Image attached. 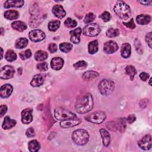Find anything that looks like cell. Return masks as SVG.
Masks as SVG:
<instances>
[{"instance_id": "33", "label": "cell", "mask_w": 152, "mask_h": 152, "mask_svg": "<svg viewBox=\"0 0 152 152\" xmlns=\"http://www.w3.org/2000/svg\"><path fill=\"white\" fill-rule=\"evenodd\" d=\"M60 21L59 20L50 21L48 24V28L51 31H55L58 29L60 26Z\"/></svg>"}, {"instance_id": "48", "label": "cell", "mask_w": 152, "mask_h": 152, "mask_svg": "<svg viewBox=\"0 0 152 152\" xmlns=\"http://www.w3.org/2000/svg\"><path fill=\"white\" fill-rule=\"evenodd\" d=\"M136 119V117L134 115L132 114V115H129L127 118L126 119V121L129 124H131L132 123H133Z\"/></svg>"}, {"instance_id": "38", "label": "cell", "mask_w": 152, "mask_h": 152, "mask_svg": "<svg viewBox=\"0 0 152 152\" xmlns=\"http://www.w3.org/2000/svg\"><path fill=\"white\" fill-rule=\"evenodd\" d=\"M19 55H20V57L21 59L23 60H25V59H27L28 58H29L30 57H31V52L30 50V49H27L24 51H23V52H21L20 53H19Z\"/></svg>"}, {"instance_id": "15", "label": "cell", "mask_w": 152, "mask_h": 152, "mask_svg": "<svg viewBox=\"0 0 152 152\" xmlns=\"http://www.w3.org/2000/svg\"><path fill=\"white\" fill-rule=\"evenodd\" d=\"M13 90L12 86L10 84H5L1 86L0 89V95L1 97H8L12 93Z\"/></svg>"}, {"instance_id": "5", "label": "cell", "mask_w": 152, "mask_h": 152, "mask_svg": "<svg viewBox=\"0 0 152 152\" xmlns=\"http://www.w3.org/2000/svg\"><path fill=\"white\" fill-rule=\"evenodd\" d=\"M54 116L56 119L61 121L74 119L77 118V115L74 113L62 107H58L55 109Z\"/></svg>"}, {"instance_id": "54", "label": "cell", "mask_w": 152, "mask_h": 152, "mask_svg": "<svg viewBox=\"0 0 152 152\" xmlns=\"http://www.w3.org/2000/svg\"><path fill=\"white\" fill-rule=\"evenodd\" d=\"M151 78H150V82H149V84H150V86H151Z\"/></svg>"}, {"instance_id": "28", "label": "cell", "mask_w": 152, "mask_h": 152, "mask_svg": "<svg viewBox=\"0 0 152 152\" xmlns=\"http://www.w3.org/2000/svg\"><path fill=\"white\" fill-rule=\"evenodd\" d=\"M4 17L8 20L17 19L19 17V14L17 11L8 10L4 12Z\"/></svg>"}, {"instance_id": "13", "label": "cell", "mask_w": 152, "mask_h": 152, "mask_svg": "<svg viewBox=\"0 0 152 152\" xmlns=\"http://www.w3.org/2000/svg\"><path fill=\"white\" fill-rule=\"evenodd\" d=\"M81 122V121L80 119L78 118H74V119H69L67 120L62 121L60 122V126L63 128H67L72 127L76 125H79Z\"/></svg>"}, {"instance_id": "40", "label": "cell", "mask_w": 152, "mask_h": 152, "mask_svg": "<svg viewBox=\"0 0 152 152\" xmlns=\"http://www.w3.org/2000/svg\"><path fill=\"white\" fill-rule=\"evenodd\" d=\"M74 67L75 69H80L86 68L87 66V63L84 61H80L74 64Z\"/></svg>"}, {"instance_id": "9", "label": "cell", "mask_w": 152, "mask_h": 152, "mask_svg": "<svg viewBox=\"0 0 152 152\" xmlns=\"http://www.w3.org/2000/svg\"><path fill=\"white\" fill-rule=\"evenodd\" d=\"M45 33L38 29H35L30 31L28 34V37L30 39L34 42H38L43 40L45 38Z\"/></svg>"}, {"instance_id": "27", "label": "cell", "mask_w": 152, "mask_h": 152, "mask_svg": "<svg viewBox=\"0 0 152 152\" xmlns=\"http://www.w3.org/2000/svg\"><path fill=\"white\" fill-rule=\"evenodd\" d=\"M40 144L36 140H31L28 142V150L31 152L37 151L40 149Z\"/></svg>"}, {"instance_id": "6", "label": "cell", "mask_w": 152, "mask_h": 152, "mask_svg": "<svg viewBox=\"0 0 152 152\" xmlns=\"http://www.w3.org/2000/svg\"><path fill=\"white\" fill-rule=\"evenodd\" d=\"M106 113L103 111H96L85 117V119L91 123L99 124L103 122L106 119Z\"/></svg>"}, {"instance_id": "35", "label": "cell", "mask_w": 152, "mask_h": 152, "mask_svg": "<svg viewBox=\"0 0 152 152\" xmlns=\"http://www.w3.org/2000/svg\"><path fill=\"white\" fill-rule=\"evenodd\" d=\"M72 48V45H71V43H62L59 45V49L60 50L65 53H67L69 52V51L71 50Z\"/></svg>"}, {"instance_id": "50", "label": "cell", "mask_w": 152, "mask_h": 152, "mask_svg": "<svg viewBox=\"0 0 152 152\" xmlns=\"http://www.w3.org/2000/svg\"><path fill=\"white\" fill-rule=\"evenodd\" d=\"M147 101L148 100H147V99H142V100H141L140 101V107L141 108H142V109L145 108L147 106Z\"/></svg>"}, {"instance_id": "36", "label": "cell", "mask_w": 152, "mask_h": 152, "mask_svg": "<svg viewBox=\"0 0 152 152\" xmlns=\"http://www.w3.org/2000/svg\"><path fill=\"white\" fill-rule=\"evenodd\" d=\"M106 36L109 37H113L119 34V30L118 28H109L106 31Z\"/></svg>"}, {"instance_id": "19", "label": "cell", "mask_w": 152, "mask_h": 152, "mask_svg": "<svg viewBox=\"0 0 152 152\" xmlns=\"http://www.w3.org/2000/svg\"><path fill=\"white\" fill-rule=\"evenodd\" d=\"M131 52V47L128 43H125L122 45L121 48V54L124 58H128L130 56Z\"/></svg>"}, {"instance_id": "41", "label": "cell", "mask_w": 152, "mask_h": 152, "mask_svg": "<svg viewBox=\"0 0 152 152\" xmlns=\"http://www.w3.org/2000/svg\"><path fill=\"white\" fill-rule=\"evenodd\" d=\"M99 17H100L103 21L107 22V21H110V20L111 18V15L109 12L104 11L99 16Z\"/></svg>"}, {"instance_id": "29", "label": "cell", "mask_w": 152, "mask_h": 152, "mask_svg": "<svg viewBox=\"0 0 152 152\" xmlns=\"http://www.w3.org/2000/svg\"><path fill=\"white\" fill-rule=\"evenodd\" d=\"M88 52L90 54H94L98 50V42L96 40H93L88 43Z\"/></svg>"}, {"instance_id": "1", "label": "cell", "mask_w": 152, "mask_h": 152, "mask_svg": "<svg viewBox=\"0 0 152 152\" xmlns=\"http://www.w3.org/2000/svg\"><path fill=\"white\" fill-rule=\"evenodd\" d=\"M93 106V99L91 94L87 93L81 96L76 102L75 108L76 111L81 114L90 111Z\"/></svg>"}, {"instance_id": "43", "label": "cell", "mask_w": 152, "mask_h": 152, "mask_svg": "<svg viewBox=\"0 0 152 152\" xmlns=\"http://www.w3.org/2000/svg\"><path fill=\"white\" fill-rule=\"evenodd\" d=\"M26 135L27 137L28 138H31V137H33L35 135V132H34V130L32 127H30L28 128L26 132Z\"/></svg>"}, {"instance_id": "17", "label": "cell", "mask_w": 152, "mask_h": 152, "mask_svg": "<svg viewBox=\"0 0 152 152\" xmlns=\"http://www.w3.org/2000/svg\"><path fill=\"white\" fill-rule=\"evenodd\" d=\"M52 12L55 17L58 18H62L66 15V12L62 6L60 5H56L52 8Z\"/></svg>"}, {"instance_id": "25", "label": "cell", "mask_w": 152, "mask_h": 152, "mask_svg": "<svg viewBox=\"0 0 152 152\" xmlns=\"http://www.w3.org/2000/svg\"><path fill=\"white\" fill-rule=\"evenodd\" d=\"M100 135L102 138L103 144L104 146L107 147L110 144V134L104 128H102L100 130Z\"/></svg>"}, {"instance_id": "21", "label": "cell", "mask_w": 152, "mask_h": 152, "mask_svg": "<svg viewBox=\"0 0 152 152\" xmlns=\"http://www.w3.org/2000/svg\"><path fill=\"white\" fill-rule=\"evenodd\" d=\"M126 118H119L115 122L116 129L122 133L125 131L126 128Z\"/></svg>"}, {"instance_id": "30", "label": "cell", "mask_w": 152, "mask_h": 152, "mask_svg": "<svg viewBox=\"0 0 152 152\" xmlns=\"http://www.w3.org/2000/svg\"><path fill=\"white\" fill-rule=\"evenodd\" d=\"M48 54L43 50H38L34 54V58L37 61H42L48 58Z\"/></svg>"}, {"instance_id": "53", "label": "cell", "mask_w": 152, "mask_h": 152, "mask_svg": "<svg viewBox=\"0 0 152 152\" xmlns=\"http://www.w3.org/2000/svg\"><path fill=\"white\" fill-rule=\"evenodd\" d=\"M1 35L3 34V28H1Z\"/></svg>"}, {"instance_id": "31", "label": "cell", "mask_w": 152, "mask_h": 152, "mask_svg": "<svg viewBox=\"0 0 152 152\" xmlns=\"http://www.w3.org/2000/svg\"><path fill=\"white\" fill-rule=\"evenodd\" d=\"M28 44V40L25 37H20L18 39L15 44V47L17 49H23Z\"/></svg>"}, {"instance_id": "42", "label": "cell", "mask_w": 152, "mask_h": 152, "mask_svg": "<svg viewBox=\"0 0 152 152\" xmlns=\"http://www.w3.org/2000/svg\"><path fill=\"white\" fill-rule=\"evenodd\" d=\"M37 68L40 71H46L48 69V64L46 62H41L37 65Z\"/></svg>"}, {"instance_id": "44", "label": "cell", "mask_w": 152, "mask_h": 152, "mask_svg": "<svg viewBox=\"0 0 152 152\" xmlns=\"http://www.w3.org/2000/svg\"><path fill=\"white\" fill-rule=\"evenodd\" d=\"M123 24L125 25L126 27L129 28H131V29H133L135 27V25L134 23V20L133 19H131V20L127 23H125V22H123Z\"/></svg>"}, {"instance_id": "24", "label": "cell", "mask_w": 152, "mask_h": 152, "mask_svg": "<svg viewBox=\"0 0 152 152\" xmlns=\"http://www.w3.org/2000/svg\"><path fill=\"white\" fill-rule=\"evenodd\" d=\"M136 21L140 25H145L150 22L151 17L148 15L140 14L136 17Z\"/></svg>"}, {"instance_id": "23", "label": "cell", "mask_w": 152, "mask_h": 152, "mask_svg": "<svg viewBox=\"0 0 152 152\" xmlns=\"http://www.w3.org/2000/svg\"><path fill=\"white\" fill-rule=\"evenodd\" d=\"M15 124H16L15 120L11 119L8 116H7L4 118L3 124L2 125V127L4 129H8L14 126Z\"/></svg>"}, {"instance_id": "34", "label": "cell", "mask_w": 152, "mask_h": 152, "mask_svg": "<svg viewBox=\"0 0 152 152\" xmlns=\"http://www.w3.org/2000/svg\"><path fill=\"white\" fill-rule=\"evenodd\" d=\"M5 59L9 62H12L17 59V55L12 50H8L5 55Z\"/></svg>"}, {"instance_id": "49", "label": "cell", "mask_w": 152, "mask_h": 152, "mask_svg": "<svg viewBox=\"0 0 152 152\" xmlns=\"http://www.w3.org/2000/svg\"><path fill=\"white\" fill-rule=\"evenodd\" d=\"M139 76H140V78H141V80H142V81H147V79L148 78V77H149L148 74H147V73H146V72H142L140 73V74Z\"/></svg>"}, {"instance_id": "32", "label": "cell", "mask_w": 152, "mask_h": 152, "mask_svg": "<svg viewBox=\"0 0 152 152\" xmlns=\"http://www.w3.org/2000/svg\"><path fill=\"white\" fill-rule=\"evenodd\" d=\"M125 71V73L128 76H129L130 80L131 81H132L134 80V76L136 74V69H135V67L132 65H128L126 66Z\"/></svg>"}, {"instance_id": "18", "label": "cell", "mask_w": 152, "mask_h": 152, "mask_svg": "<svg viewBox=\"0 0 152 152\" xmlns=\"http://www.w3.org/2000/svg\"><path fill=\"white\" fill-rule=\"evenodd\" d=\"M24 1L19 0H8L4 2V7L5 8H9L11 7L20 8L23 6Z\"/></svg>"}, {"instance_id": "45", "label": "cell", "mask_w": 152, "mask_h": 152, "mask_svg": "<svg viewBox=\"0 0 152 152\" xmlns=\"http://www.w3.org/2000/svg\"><path fill=\"white\" fill-rule=\"evenodd\" d=\"M151 37H152V34L151 32L148 33L145 36V40L148 45V46L151 48Z\"/></svg>"}, {"instance_id": "10", "label": "cell", "mask_w": 152, "mask_h": 152, "mask_svg": "<svg viewBox=\"0 0 152 152\" xmlns=\"http://www.w3.org/2000/svg\"><path fill=\"white\" fill-rule=\"evenodd\" d=\"M118 49L117 43L113 40H109L104 43L103 46V51L107 54H111L115 52Z\"/></svg>"}, {"instance_id": "11", "label": "cell", "mask_w": 152, "mask_h": 152, "mask_svg": "<svg viewBox=\"0 0 152 152\" xmlns=\"http://www.w3.org/2000/svg\"><path fill=\"white\" fill-rule=\"evenodd\" d=\"M138 143L141 149L148 150L151 147V137L150 135H145L142 137Z\"/></svg>"}, {"instance_id": "16", "label": "cell", "mask_w": 152, "mask_h": 152, "mask_svg": "<svg viewBox=\"0 0 152 152\" xmlns=\"http://www.w3.org/2000/svg\"><path fill=\"white\" fill-rule=\"evenodd\" d=\"M64 64V59L60 57H55L52 59L50 62L51 68L55 70L61 69Z\"/></svg>"}, {"instance_id": "12", "label": "cell", "mask_w": 152, "mask_h": 152, "mask_svg": "<svg viewBox=\"0 0 152 152\" xmlns=\"http://www.w3.org/2000/svg\"><path fill=\"white\" fill-rule=\"evenodd\" d=\"M32 109L30 108H26L21 112V121L24 124L30 123L33 120Z\"/></svg>"}, {"instance_id": "46", "label": "cell", "mask_w": 152, "mask_h": 152, "mask_svg": "<svg viewBox=\"0 0 152 152\" xmlns=\"http://www.w3.org/2000/svg\"><path fill=\"white\" fill-rule=\"evenodd\" d=\"M48 49L51 53H54L57 51V45L54 43H51L48 46Z\"/></svg>"}, {"instance_id": "20", "label": "cell", "mask_w": 152, "mask_h": 152, "mask_svg": "<svg viewBox=\"0 0 152 152\" xmlns=\"http://www.w3.org/2000/svg\"><path fill=\"white\" fill-rule=\"evenodd\" d=\"M44 82V76L39 74L35 75L30 82V84L33 87H39L43 84Z\"/></svg>"}, {"instance_id": "22", "label": "cell", "mask_w": 152, "mask_h": 152, "mask_svg": "<svg viewBox=\"0 0 152 152\" xmlns=\"http://www.w3.org/2000/svg\"><path fill=\"white\" fill-rule=\"evenodd\" d=\"M11 27L13 29L16 30L18 31H23L24 30L27 29V25L25 23L21 21H15L12 23Z\"/></svg>"}, {"instance_id": "3", "label": "cell", "mask_w": 152, "mask_h": 152, "mask_svg": "<svg viewBox=\"0 0 152 152\" xmlns=\"http://www.w3.org/2000/svg\"><path fill=\"white\" fill-rule=\"evenodd\" d=\"M72 138L76 144L83 145L88 142L89 140V134L85 129H78L72 132Z\"/></svg>"}, {"instance_id": "26", "label": "cell", "mask_w": 152, "mask_h": 152, "mask_svg": "<svg viewBox=\"0 0 152 152\" xmlns=\"http://www.w3.org/2000/svg\"><path fill=\"white\" fill-rule=\"evenodd\" d=\"M99 73L94 71H87L85 72L82 76V78L84 80L89 81L93 80V78L99 76Z\"/></svg>"}, {"instance_id": "37", "label": "cell", "mask_w": 152, "mask_h": 152, "mask_svg": "<svg viewBox=\"0 0 152 152\" xmlns=\"http://www.w3.org/2000/svg\"><path fill=\"white\" fill-rule=\"evenodd\" d=\"M77 24V22L69 17L67 18L64 21V25L68 28H74L76 27Z\"/></svg>"}, {"instance_id": "39", "label": "cell", "mask_w": 152, "mask_h": 152, "mask_svg": "<svg viewBox=\"0 0 152 152\" xmlns=\"http://www.w3.org/2000/svg\"><path fill=\"white\" fill-rule=\"evenodd\" d=\"M95 18H96L95 14H94L93 12H89L86 15L84 20V22L86 24H88L94 21Z\"/></svg>"}, {"instance_id": "47", "label": "cell", "mask_w": 152, "mask_h": 152, "mask_svg": "<svg viewBox=\"0 0 152 152\" xmlns=\"http://www.w3.org/2000/svg\"><path fill=\"white\" fill-rule=\"evenodd\" d=\"M7 111V107L6 105H1L0 106V116L2 117Z\"/></svg>"}, {"instance_id": "52", "label": "cell", "mask_w": 152, "mask_h": 152, "mask_svg": "<svg viewBox=\"0 0 152 152\" xmlns=\"http://www.w3.org/2000/svg\"><path fill=\"white\" fill-rule=\"evenodd\" d=\"M1 59H2L3 57V49L2 48H1Z\"/></svg>"}, {"instance_id": "4", "label": "cell", "mask_w": 152, "mask_h": 152, "mask_svg": "<svg viewBox=\"0 0 152 152\" xmlns=\"http://www.w3.org/2000/svg\"><path fill=\"white\" fill-rule=\"evenodd\" d=\"M98 88L102 94L107 96L110 94L114 90L115 84L112 80L103 79L99 83Z\"/></svg>"}, {"instance_id": "14", "label": "cell", "mask_w": 152, "mask_h": 152, "mask_svg": "<svg viewBox=\"0 0 152 152\" xmlns=\"http://www.w3.org/2000/svg\"><path fill=\"white\" fill-rule=\"evenodd\" d=\"M70 40L74 44H78L80 41V35L81 33V28L78 27L74 30L70 31Z\"/></svg>"}, {"instance_id": "2", "label": "cell", "mask_w": 152, "mask_h": 152, "mask_svg": "<svg viewBox=\"0 0 152 152\" xmlns=\"http://www.w3.org/2000/svg\"><path fill=\"white\" fill-rule=\"evenodd\" d=\"M114 12L120 18L126 20L131 16V10L128 5L122 1L116 2L113 8Z\"/></svg>"}, {"instance_id": "8", "label": "cell", "mask_w": 152, "mask_h": 152, "mask_svg": "<svg viewBox=\"0 0 152 152\" xmlns=\"http://www.w3.org/2000/svg\"><path fill=\"white\" fill-rule=\"evenodd\" d=\"M15 73L14 68L12 66L5 65L1 68L0 71V78L7 80L11 78Z\"/></svg>"}, {"instance_id": "51", "label": "cell", "mask_w": 152, "mask_h": 152, "mask_svg": "<svg viewBox=\"0 0 152 152\" xmlns=\"http://www.w3.org/2000/svg\"><path fill=\"white\" fill-rule=\"evenodd\" d=\"M138 2L144 5H150L151 4L152 2L151 1H138Z\"/></svg>"}, {"instance_id": "7", "label": "cell", "mask_w": 152, "mask_h": 152, "mask_svg": "<svg viewBox=\"0 0 152 152\" xmlns=\"http://www.w3.org/2000/svg\"><path fill=\"white\" fill-rule=\"evenodd\" d=\"M100 27L97 24L91 23L87 24L84 27L83 33L86 36L93 37L97 36L100 33Z\"/></svg>"}]
</instances>
